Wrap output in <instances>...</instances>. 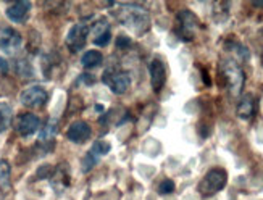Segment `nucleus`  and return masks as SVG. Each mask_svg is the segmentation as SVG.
I'll return each mask as SVG.
<instances>
[{
  "mask_svg": "<svg viewBox=\"0 0 263 200\" xmlns=\"http://www.w3.org/2000/svg\"><path fill=\"white\" fill-rule=\"evenodd\" d=\"M117 18L124 26L131 28L136 32H145L151 28V18H148L147 10L137 4H126L121 5V10L117 11Z\"/></svg>",
  "mask_w": 263,
  "mask_h": 200,
  "instance_id": "1",
  "label": "nucleus"
},
{
  "mask_svg": "<svg viewBox=\"0 0 263 200\" xmlns=\"http://www.w3.org/2000/svg\"><path fill=\"white\" fill-rule=\"evenodd\" d=\"M110 149H111V146H110V142H107V140H97V142L92 146V149H90L89 152L92 154L96 158H99V157H104V155H107L108 152H110Z\"/></svg>",
  "mask_w": 263,
  "mask_h": 200,
  "instance_id": "18",
  "label": "nucleus"
},
{
  "mask_svg": "<svg viewBox=\"0 0 263 200\" xmlns=\"http://www.w3.org/2000/svg\"><path fill=\"white\" fill-rule=\"evenodd\" d=\"M218 71L224 81L226 87L230 89L233 96H241V92L244 89V82H246V75L242 71L241 65L234 60H221Z\"/></svg>",
  "mask_w": 263,
  "mask_h": 200,
  "instance_id": "2",
  "label": "nucleus"
},
{
  "mask_svg": "<svg viewBox=\"0 0 263 200\" xmlns=\"http://www.w3.org/2000/svg\"><path fill=\"white\" fill-rule=\"evenodd\" d=\"M90 136H92V129L86 121H74L66 131V137L74 144H84Z\"/></svg>",
  "mask_w": 263,
  "mask_h": 200,
  "instance_id": "9",
  "label": "nucleus"
},
{
  "mask_svg": "<svg viewBox=\"0 0 263 200\" xmlns=\"http://www.w3.org/2000/svg\"><path fill=\"white\" fill-rule=\"evenodd\" d=\"M92 34H94V44L99 47H104L110 42L111 39V32H110V26L108 21L105 18H102L100 21H97L94 28H92Z\"/></svg>",
  "mask_w": 263,
  "mask_h": 200,
  "instance_id": "12",
  "label": "nucleus"
},
{
  "mask_svg": "<svg viewBox=\"0 0 263 200\" xmlns=\"http://www.w3.org/2000/svg\"><path fill=\"white\" fill-rule=\"evenodd\" d=\"M57 123L55 121H52V123H49L47 126H45V129H44V133L41 134V140H45V139H50L55 133H57Z\"/></svg>",
  "mask_w": 263,
  "mask_h": 200,
  "instance_id": "20",
  "label": "nucleus"
},
{
  "mask_svg": "<svg viewBox=\"0 0 263 200\" xmlns=\"http://www.w3.org/2000/svg\"><path fill=\"white\" fill-rule=\"evenodd\" d=\"M199 29H200V21L191 10L178 11L176 21H175V32L181 41H184V42L194 41Z\"/></svg>",
  "mask_w": 263,
  "mask_h": 200,
  "instance_id": "3",
  "label": "nucleus"
},
{
  "mask_svg": "<svg viewBox=\"0 0 263 200\" xmlns=\"http://www.w3.org/2000/svg\"><path fill=\"white\" fill-rule=\"evenodd\" d=\"M20 100L28 108H42L49 100V94L42 86H31L21 92Z\"/></svg>",
  "mask_w": 263,
  "mask_h": 200,
  "instance_id": "5",
  "label": "nucleus"
},
{
  "mask_svg": "<svg viewBox=\"0 0 263 200\" xmlns=\"http://www.w3.org/2000/svg\"><path fill=\"white\" fill-rule=\"evenodd\" d=\"M228 183V173L223 168H212L199 183L197 191L202 197H212L224 189Z\"/></svg>",
  "mask_w": 263,
  "mask_h": 200,
  "instance_id": "4",
  "label": "nucleus"
},
{
  "mask_svg": "<svg viewBox=\"0 0 263 200\" xmlns=\"http://www.w3.org/2000/svg\"><path fill=\"white\" fill-rule=\"evenodd\" d=\"M148 73H151V84H152V89L155 92H160L163 89L165 82H166V68L163 65L162 60H158V58H155V60L151 62V65H148Z\"/></svg>",
  "mask_w": 263,
  "mask_h": 200,
  "instance_id": "8",
  "label": "nucleus"
},
{
  "mask_svg": "<svg viewBox=\"0 0 263 200\" xmlns=\"http://www.w3.org/2000/svg\"><path fill=\"white\" fill-rule=\"evenodd\" d=\"M41 128V120L37 115H32V113H25L21 115L18 118V123H16V131L21 134V136H31L37 131Z\"/></svg>",
  "mask_w": 263,
  "mask_h": 200,
  "instance_id": "10",
  "label": "nucleus"
},
{
  "mask_svg": "<svg viewBox=\"0 0 263 200\" xmlns=\"http://www.w3.org/2000/svg\"><path fill=\"white\" fill-rule=\"evenodd\" d=\"M236 113L241 120H250L255 115V99L252 94H246L237 103Z\"/></svg>",
  "mask_w": 263,
  "mask_h": 200,
  "instance_id": "14",
  "label": "nucleus"
},
{
  "mask_svg": "<svg viewBox=\"0 0 263 200\" xmlns=\"http://www.w3.org/2000/svg\"><path fill=\"white\" fill-rule=\"evenodd\" d=\"M11 123V107L7 102H0V133H5Z\"/></svg>",
  "mask_w": 263,
  "mask_h": 200,
  "instance_id": "17",
  "label": "nucleus"
},
{
  "mask_svg": "<svg viewBox=\"0 0 263 200\" xmlns=\"http://www.w3.org/2000/svg\"><path fill=\"white\" fill-rule=\"evenodd\" d=\"M21 45V36L20 32H16L15 29H5L2 32V38H0V47L7 52V53H13L18 47Z\"/></svg>",
  "mask_w": 263,
  "mask_h": 200,
  "instance_id": "13",
  "label": "nucleus"
},
{
  "mask_svg": "<svg viewBox=\"0 0 263 200\" xmlns=\"http://www.w3.org/2000/svg\"><path fill=\"white\" fill-rule=\"evenodd\" d=\"M104 81L107 82V86L111 89L113 94H117V96H121L124 94L129 86H131V76L124 71H111V75H105L104 76Z\"/></svg>",
  "mask_w": 263,
  "mask_h": 200,
  "instance_id": "7",
  "label": "nucleus"
},
{
  "mask_svg": "<svg viewBox=\"0 0 263 200\" xmlns=\"http://www.w3.org/2000/svg\"><path fill=\"white\" fill-rule=\"evenodd\" d=\"M97 160L99 158H96L92 154H90V152H89V154L86 155V158H84V161H83V165H84V171H90V170H92V167H94V165L97 163Z\"/></svg>",
  "mask_w": 263,
  "mask_h": 200,
  "instance_id": "21",
  "label": "nucleus"
},
{
  "mask_svg": "<svg viewBox=\"0 0 263 200\" xmlns=\"http://www.w3.org/2000/svg\"><path fill=\"white\" fill-rule=\"evenodd\" d=\"M87 34H89V26L84 23H78L74 25L66 36V45L71 52H79L84 49L87 42Z\"/></svg>",
  "mask_w": 263,
  "mask_h": 200,
  "instance_id": "6",
  "label": "nucleus"
},
{
  "mask_svg": "<svg viewBox=\"0 0 263 200\" xmlns=\"http://www.w3.org/2000/svg\"><path fill=\"white\" fill-rule=\"evenodd\" d=\"M261 34H263V29H261Z\"/></svg>",
  "mask_w": 263,
  "mask_h": 200,
  "instance_id": "23",
  "label": "nucleus"
},
{
  "mask_svg": "<svg viewBox=\"0 0 263 200\" xmlns=\"http://www.w3.org/2000/svg\"><path fill=\"white\" fill-rule=\"evenodd\" d=\"M29 11H31V2L20 0V2H13L7 7V16L13 23H23L26 21Z\"/></svg>",
  "mask_w": 263,
  "mask_h": 200,
  "instance_id": "11",
  "label": "nucleus"
},
{
  "mask_svg": "<svg viewBox=\"0 0 263 200\" xmlns=\"http://www.w3.org/2000/svg\"><path fill=\"white\" fill-rule=\"evenodd\" d=\"M129 44H131L129 38H124V36H120V38H118V41H117V45H118V47H123V45H129Z\"/></svg>",
  "mask_w": 263,
  "mask_h": 200,
  "instance_id": "22",
  "label": "nucleus"
},
{
  "mask_svg": "<svg viewBox=\"0 0 263 200\" xmlns=\"http://www.w3.org/2000/svg\"><path fill=\"white\" fill-rule=\"evenodd\" d=\"M158 192L162 195H168L171 192H175V183L171 179H163L162 184H160V187H158Z\"/></svg>",
  "mask_w": 263,
  "mask_h": 200,
  "instance_id": "19",
  "label": "nucleus"
},
{
  "mask_svg": "<svg viewBox=\"0 0 263 200\" xmlns=\"http://www.w3.org/2000/svg\"><path fill=\"white\" fill-rule=\"evenodd\" d=\"M11 187V168L7 160H0V194H7Z\"/></svg>",
  "mask_w": 263,
  "mask_h": 200,
  "instance_id": "15",
  "label": "nucleus"
},
{
  "mask_svg": "<svg viewBox=\"0 0 263 200\" xmlns=\"http://www.w3.org/2000/svg\"><path fill=\"white\" fill-rule=\"evenodd\" d=\"M102 60H104V55L100 53V50H87L81 58V63L84 68H94L99 66Z\"/></svg>",
  "mask_w": 263,
  "mask_h": 200,
  "instance_id": "16",
  "label": "nucleus"
}]
</instances>
